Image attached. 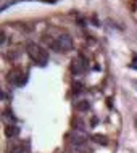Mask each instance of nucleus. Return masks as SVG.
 <instances>
[{"instance_id": "1", "label": "nucleus", "mask_w": 137, "mask_h": 153, "mask_svg": "<svg viewBox=\"0 0 137 153\" xmlns=\"http://www.w3.org/2000/svg\"><path fill=\"white\" fill-rule=\"evenodd\" d=\"M26 52L34 63H37L41 66H45L47 61H49V53H47V50H44L41 45H37L36 42H27Z\"/></svg>"}, {"instance_id": "2", "label": "nucleus", "mask_w": 137, "mask_h": 153, "mask_svg": "<svg viewBox=\"0 0 137 153\" xmlns=\"http://www.w3.org/2000/svg\"><path fill=\"white\" fill-rule=\"evenodd\" d=\"M69 140H71V143L74 147H82L85 142H87V134H85L84 131H79V129H74L71 132V135H69Z\"/></svg>"}, {"instance_id": "3", "label": "nucleus", "mask_w": 137, "mask_h": 153, "mask_svg": "<svg viewBox=\"0 0 137 153\" xmlns=\"http://www.w3.org/2000/svg\"><path fill=\"white\" fill-rule=\"evenodd\" d=\"M8 81L15 85H24L26 84V74L21 69H13L8 74Z\"/></svg>"}, {"instance_id": "4", "label": "nucleus", "mask_w": 137, "mask_h": 153, "mask_svg": "<svg viewBox=\"0 0 137 153\" xmlns=\"http://www.w3.org/2000/svg\"><path fill=\"white\" fill-rule=\"evenodd\" d=\"M85 60H84V57L82 55H79L77 58H74L73 60V63H71V71L74 73V74H82L85 71Z\"/></svg>"}, {"instance_id": "5", "label": "nucleus", "mask_w": 137, "mask_h": 153, "mask_svg": "<svg viewBox=\"0 0 137 153\" xmlns=\"http://www.w3.org/2000/svg\"><path fill=\"white\" fill-rule=\"evenodd\" d=\"M58 44L61 47V52H68V50L73 49V39L68 36V34H61L58 37Z\"/></svg>"}, {"instance_id": "6", "label": "nucleus", "mask_w": 137, "mask_h": 153, "mask_svg": "<svg viewBox=\"0 0 137 153\" xmlns=\"http://www.w3.org/2000/svg\"><path fill=\"white\" fill-rule=\"evenodd\" d=\"M89 108H91V103H89L87 100H81L76 103V110L77 111H89Z\"/></svg>"}, {"instance_id": "7", "label": "nucleus", "mask_w": 137, "mask_h": 153, "mask_svg": "<svg viewBox=\"0 0 137 153\" xmlns=\"http://www.w3.org/2000/svg\"><path fill=\"white\" fill-rule=\"evenodd\" d=\"M5 134L8 137H16L19 134V129L16 126H7L5 127Z\"/></svg>"}, {"instance_id": "8", "label": "nucleus", "mask_w": 137, "mask_h": 153, "mask_svg": "<svg viewBox=\"0 0 137 153\" xmlns=\"http://www.w3.org/2000/svg\"><path fill=\"white\" fill-rule=\"evenodd\" d=\"M92 139L95 140L97 143H102V145H107V137L105 135H100V134H94Z\"/></svg>"}, {"instance_id": "9", "label": "nucleus", "mask_w": 137, "mask_h": 153, "mask_svg": "<svg viewBox=\"0 0 137 153\" xmlns=\"http://www.w3.org/2000/svg\"><path fill=\"white\" fill-rule=\"evenodd\" d=\"M74 129H79V131H84V129H85V123L81 119V118L74 119Z\"/></svg>"}, {"instance_id": "10", "label": "nucleus", "mask_w": 137, "mask_h": 153, "mask_svg": "<svg viewBox=\"0 0 137 153\" xmlns=\"http://www.w3.org/2000/svg\"><path fill=\"white\" fill-rule=\"evenodd\" d=\"M10 153H24V145L18 143V145H13L10 148Z\"/></svg>"}, {"instance_id": "11", "label": "nucleus", "mask_w": 137, "mask_h": 153, "mask_svg": "<svg viewBox=\"0 0 137 153\" xmlns=\"http://www.w3.org/2000/svg\"><path fill=\"white\" fill-rule=\"evenodd\" d=\"M81 90H82V84H74V92L79 93Z\"/></svg>"}, {"instance_id": "12", "label": "nucleus", "mask_w": 137, "mask_h": 153, "mask_svg": "<svg viewBox=\"0 0 137 153\" xmlns=\"http://www.w3.org/2000/svg\"><path fill=\"white\" fill-rule=\"evenodd\" d=\"M68 153H81L79 150H77V148H73V150H69Z\"/></svg>"}]
</instances>
